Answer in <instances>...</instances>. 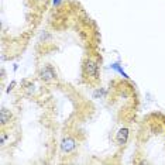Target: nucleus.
Instances as JSON below:
<instances>
[{
    "instance_id": "f257e3e1",
    "label": "nucleus",
    "mask_w": 165,
    "mask_h": 165,
    "mask_svg": "<svg viewBox=\"0 0 165 165\" xmlns=\"http://www.w3.org/2000/svg\"><path fill=\"white\" fill-rule=\"evenodd\" d=\"M83 75L89 80H97V78H99V66L93 59H86L83 62Z\"/></svg>"
},
{
    "instance_id": "f03ea898",
    "label": "nucleus",
    "mask_w": 165,
    "mask_h": 165,
    "mask_svg": "<svg viewBox=\"0 0 165 165\" xmlns=\"http://www.w3.org/2000/svg\"><path fill=\"white\" fill-rule=\"evenodd\" d=\"M127 138H129V129H120L117 135H116V141H117V144H126L127 143Z\"/></svg>"
},
{
    "instance_id": "7ed1b4c3",
    "label": "nucleus",
    "mask_w": 165,
    "mask_h": 165,
    "mask_svg": "<svg viewBox=\"0 0 165 165\" xmlns=\"http://www.w3.org/2000/svg\"><path fill=\"white\" fill-rule=\"evenodd\" d=\"M41 78L44 80H51L55 78V72L51 66H45L44 69L41 71Z\"/></svg>"
},
{
    "instance_id": "20e7f679",
    "label": "nucleus",
    "mask_w": 165,
    "mask_h": 165,
    "mask_svg": "<svg viewBox=\"0 0 165 165\" xmlns=\"http://www.w3.org/2000/svg\"><path fill=\"white\" fill-rule=\"evenodd\" d=\"M75 148V141L72 140V138H66V140L62 141V150L64 151H72Z\"/></svg>"
},
{
    "instance_id": "39448f33",
    "label": "nucleus",
    "mask_w": 165,
    "mask_h": 165,
    "mask_svg": "<svg viewBox=\"0 0 165 165\" xmlns=\"http://www.w3.org/2000/svg\"><path fill=\"white\" fill-rule=\"evenodd\" d=\"M11 119V113L9 111V110L6 109H1V111H0V121H1V124L4 126L6 123H9Z\"/></svg>"
},
{
    "instance_id": "423d86ee",
    "label": "nucleus",
    "mask_w": 165,
    "mask_h": 165,
    "mask_svg": "<svg viewBox=\"0 0 165 165\" xmlns=\"http://www.w3.org/2000/svg\"><path fill=\"white\" fill-rule=\"evenodd\" d=\"M111 68H114V69H117V71H119V72H120V74H121V75L124 76V78H129V76H127V75H126V74H124V71L121 69V68H120V66H119V65H117V64H114V65H111Z\"/></svg>"
},
{
    "instance_id": "0eeeda50",
    "label": "nucleus",
    "mask_w": 165,
    "mask_h": 165,
    "mask_svg": "<svg viewBox=\"0 0 165 165\" xmlns=\"http://www.w3.org/2000/svg\"><path fill=\"white\" fill-rule=\"evenodd\" d=\"M59 1H61V0H54V4H58Z\"/></svg>"
}]
</instances>
